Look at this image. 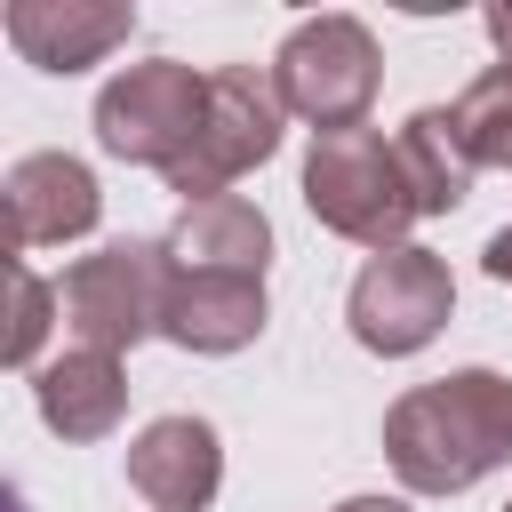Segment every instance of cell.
Returning <instances> with one entry per match:
<instances>
[{
    "label": "cell",
    "instance_id": "obj_7",
    "mask_svg": "<svg viewBox=\"0 0 512 512\" xmlns=\"http://www.w3.org/2000/svg\"><path fill=\"white\" fill-rule=\"evenodd\" d=\"M448 312H456L448 256H432V248H416V240L368 256L360 280H352V296H344V320H352L360 352H376V360H408V352H424V344L448 328Z\"/></svg>",
    "mask_w": 512,
    "mask_h": 512
},
{
    "label": "cell",
    "instance_id": "obj_3",
    "mask_svg": "<svg viewBox=\"0 0 512 512\" xmlns=\"http://www.w3.org/2000/svg\"><path fill=\"white\" fill-rule=\"evenodd\" d=\"M376 80H384V56L360 16H304L272 56V88L296 120H312V136L360 128L376 104Z\"/></svg>",
    "mask_w": 512,
    "mask_h": 512
},
{
    "label": "cell",
    "instance_id": "obj_12",
    "mask_svg": "<svg viewBox=\"0 0 512 512\" xmlns=\"http://www.w3.org/2000/svg\"><path fill=\"white\" fill-rule=\"evenodd\" d=\"M32 400H40V424L56 440H104L128 416V368H120V352L72 344L64 360L32 368Z\"/></svg>",
    "mask_w": 512,
    "mask_h": 512
},
{
    "label": "cell",
    "instance_id": "obj_9",
    "mask_svg": "<svg viewBox=\"0 0 512 512\" xmlns=\"http://www.w3.org/2000/svg\"><path fill=\"white\" fill-rule=\"evenodd\" d=\"M224 480V440L208 416H152L128 440V488L152 512H200Z\"/></svg>",
    "mask_w": 512,
    "mask_h": 512
},
{
    "label": "cell",
    "instance_id": "obj_4",
    "mask_svg": "<svg viewBox=\"0 0 512 512\" xmlns=\"http://www.w3.org/2000/svg\"><path fill=\"white\" fill-rule=\"evenodd\" d=\"M168 240H112L96 256H80L64 280H56V304H64V328L72 344L88 352H128L144 336H160L168 320Z\"/></svg>",
    "mask_w": 512,
    "mask_h": 512
},
{
    "label": "cell",
    "instance_id": "obj_17",
    "mask_svg": "<svg viewBox=\"0 0 512 512\" xmlns=\"http://www.w3.org/2000/svg\"><path fill=\"white\" fill-rule=\"evenodd\" d=\"M480 264H488V280H512V224H504V232H488Z\"/></svg>",
    "mask_w": 512,
    "mask_h": 512
},
{
    "label": "cell",
    "instance_id": "obj_18",
    "mask_svg": "<svg viewBox=\"0 0 512 512\" xmlns=\"http://www.w3.org/2000/svg\"><path fill=\"white\" fill-rule=\"evenodd\" d=\"M488 40H496V64H512V0L488 8Z\"/></svg>",
    "mask_w": 512,
    "mask_h": 512
},
{
    "label": "cell",
    "instance_id": "obj_20",
    "mask_svg": "<svg viewBox=\"0 0 512 512\" xmlns=\"http://www.w3.org/2000/svg\"><path fill=\"white\" fill-rule=\"evenodd\" d=\"M504 512H512V504H504Z\"/></svg>",
    "mask_w": 512,
    "mask_h": 512
},
{
    "label": "cell",
    "instance_id": "obj_1",
    "mask_svg": "<svg viewBox=\"0 0 512 512\" xmlns=\"http://www.w3.org/2000/svg\"><path fill=\"white\" fill-rule=\"evenodd\" d=\"M384 456L416 496H464L512 464V376L448 368L384 408Z\"/></svg>",
    "mask_w": 512,
    "mask_h": 512
},
{
    "label": "cell",
    "instance_id": "obj_5",
    "mask_svg": "<svg viewBox=\"0 0 512 512\" xmlns=\"http://www.w3.org/2000/svg\"><path fill=\"white\" fill-rule=\"evenodd\" d=\"M200 112H208V72H192L184 56H144L128 72L104 80L96 96V144L112 160H136V168H176L184 144L200 136Z\"/></svg>",
    "mask_w": 512,
    "mask_h": 512
},
{
    "label": "cell",
    "instance_id": "obj_11",
    "mask_svg": "<svg viewBox=\"0 0 512 512\" xmlns=\"http://www.w3.org/2000/svg\"><path fill=\"white\" fill-rule=\"evenodd\" d=\"M160 336L176 352H240V344H256L264 336V280L256 272H176Z\"/></svg>",
    "mask_w": 512,
    "mask_h": 512
},
{
    "label": "cell",
    "instance_id": "obj_6",
    "mask_svg": "<svg viewBox=\"0 0 512 512\" xmlns=\"http://www.w3.org/2000/svg\"><path fill=\"white\" fill-rule=\"evenodd\" d=\"M280 120H288V104H280L272 72H256V64H216V72H208L200 136H192L184 160L168 168V192H184V208H192V200H216L232 176H248V168H264V160L280 152Z\"/></svg>",
    "mask_w": 512,
    "mask_h": 512
},
{
    "label": "cell",
    "instance_id": "obj_16",
    "mask_svg": "<svg viewBox=\"0 0 512 512\" xmlns=\"http://www.w3.org/2000/svg\"><path fill=\"white\" fill-rule=\"evenodd\" d=\"M64 304H56V288L32 272V264H8V368H32L40 360V344H48V320H56Z\"/></svg>",
    "mask_w": 512,
    "mask_h": 512
},
{
    "label": "cell",
    "instance_id": "obj_15",
    "mask_svg": "<svg viewBox=\"0 0 512 512\" xmlns=\"http://www.w3.org/2000/svg\"><path fill=\"white\" fill-rule=\"evenodd\" d=\"M448 136L464 144L472 168H512V64H488L448 104Z\"/></svg>",
    "mask_w": 512,
    "mask_h": 512
},
{
    "label": "cell",
    "instance_id": "obj_19",
    "mask_svg": "<svg viewBox=\"0 0 512 512\" xmlns=\"http://www.w3.org/2000/svg\"><path fill=\"white\" fill-rule=\"evenodd\" d=\"M336 512H408V504H400V496H344Z\"/></svg>",
    "mask_w": 512,
    "mask_h": 512
},
{
    "label": "cell",
    "instance_id": "obj_14",
    "mask_svg": "<svg viewBox=\"0 0 512 512\" xmlns=\"http://www.w3.org/2000/svg\"><path fill=\"white\" fill-rule=\"evenodd\" d=\"M392 144H400V168H408V192H416L424 216L464 208V192H472V160H464V144L448 136V104L408 112V128H400Z\"/></svg>",
    "mask_w": 512,
    "mask_h": 512
},
{
    "label": "cell",
    "instance_id": "obj_13",
    "mask_svg": "<svg viewBox=\"0 0 512 512\" xmlns=\"http://www.w3.org/2000/svg\"><path fill=\"white\" fill-rule=\"evenodd\" d=\"M168 264L176 272H256L272 264V216L240 192H216V200H192L176 224H168Z\"/></svg>",
    "mask_w": 512,
    "mask_h": 512
},
{
    "label": "cell",
    "instance_id": "obj_2",
    "mask_svg": "<svg viewBox=\"0 0 512 512\" xmlns=\"http://www.w3.org/2000/svg\"><path fill=\"white\" fill-rule=\"evenodd\" d=\"M304 208L336 232V240H360V248H408V224L424 216L416 192H408V168H400V144H384L376 128H336V136H312L304 152Z\"/></svg>",
    "mask_w": 512,
    "mask_h": 512
},
{
    "label": "cell",
    "instance_id": "obj_8",
    "mask_svg": "<svg viewBox=\"0 0 512 512\" xmlns=\"http://www.w3.org/2000/svg\"><path fill=\"white\" fill-rule=\"evenodd\" d=\"M0 208H8V248H64L80 232H96L104 216V192L88 176V160L72 152H24L0 184Z\"/></svg>",
    "mask_w": 512,
    "mask_h": 512
},
{
    "label": "cell",
    "instance_id": "obj_10",
    "mask_svg": "<svg viewBox=\"0 0 512 512\" xmlns=\"http://www.w3.org/2000/svg\"><path fill=\"white\" fill-rule=\"evenodd\" d=\"M136 32L128 0H8V40L40 72H88Z\"/></svg>",
    "mask_w": 512,
    "mask_h": 512
}]
</instances>
